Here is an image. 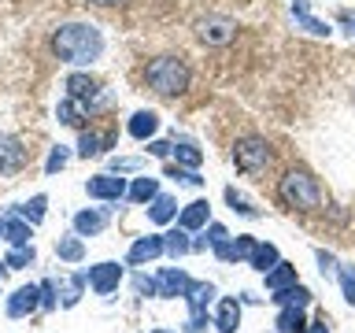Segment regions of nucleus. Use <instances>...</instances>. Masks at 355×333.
Returning a JSON list of instances; mask_svg holds the SVG:
<instances>
[{
  "instance_id": "nucleus-1",
  "label": "nucleus",
  "mask_w": 355,
  "mask_h": 333,
  "mask_svg": "<svg viewBox=\"0 0 355 333\" xmlns=\"http://www.w3.org/2000/svg\"><path fill=\"white\" fill-rule=\"evenodd\" d=\"M52 52L60 56L63 63L85 67V63L100 60V52H104V37H100V30L89 26V22H67V26L55 30Z\"/></svg>"
},
{
  "instance_id": "nucleus-2",
  "label": "nucleus",
  "mask_w": 355,
  "mask_h": 333,
  "mask_svg": "<svg viewBox=\"0 0 355 333\" xmlns=\"http://www.w3.org/2000/svg\"><path fill=\"white\" fill-rule=\"evenodd\" d=\"M144 82H148L159 96H182L189 89V67L178 56H159L144 67Z\"/></svg>"
},
{
  "instance_id": "nucleus-3",
  "label": "nucleus",
  "mask_w": 355,
  "mask_h": 333,
  "mask_svg": "<svg viewBox=\"0 0 355 333\" xmlns=\"http://www.w3.org/2000/svg\"><path fill=\"white\" fill-rule=\"evenodd\" d=\"M277 196H282V204L293 207V211H315L322 204V189L307 171H288L282 182H277Z\"/></svg>"
},
{
  "instance_id": "nucleus-4",
  "label": "nucleus",
  "mask_w": 355,
  "mask_h": 333,
  "mask_svg": "<svg viewBox=\"0 0 355 333\" xmlns=\"http://www.w3.org/2000/svg\"><path fill=\"white\" fill-rule=\"evenodd\" d=\"M270 144H266V137H241L237 144H233V163H237V171L244 174H259L266 163H270Z\"/></svg>"
},
{
  "instance_id": "nucleus-5",
  "label": "nucleus",
  "mask_w": 355,
  "mask_h": 333,
  "mask_svg": "<svg viewBox=\"0 0 355 333\" xmlns=\"http://www.w3.org/2000/svg\"><path fill=\"white\" fill-rule=\"evenodd\" d=\"M196 37L204 44H230L237 37V22L226 15H204V19H196Z\"/></svg>"
},
{
  "instance_id": "nucleus-6",
  "label": "nucleus",
  "mask_w": 355,
  "mask_h": 333,
  "mask_svg": "<svg viewBox=\"0 0 355 333\" xmlns=\"http://www.w3.org/2000/svg\"><path fill=\"white\" fill-rule=\"evenodd\" d=\"M89 285H93V293L100 296H107V293H115L119 282H122V266L119 263H96V266H89Z\"/></svg>"
},
{
  "instance_id": "nucleus-7",
  "label": "nucleus",
  "mask_w": 355,
  "mask_h": 333,
  "mask_svg": "<svg viewBox=\"0 0 355 333\" xmlns=\"http://www.w3.org/2000/svg\"><path fill=\"white\" fill-rule=\"evenodd\" d=\"M85 193L96 196V200H119V196H126L130 189L115 174H96V178H89V182H85Z\"/></svg>"
},
{
  "instance_id": "nucleus-8",
  "label": "nucleus",
  "mask_w": 355,
  "mask_h": 333,
  "mask_svg": "<svg viewBox=\"0 0 355 333\" xmlns=\"http://www.w3.org/2000/svg\"><path fill=\"white\" fill-rule=\"evenodd\" d=\"M22 163H26V148H22V141L11 137V133H0V174H15Z\"/></svg>"
},
{
  "instance_id": "nucleus-9",
  "label": "nucleus",
  "mask_w": 355,
  "mask_h": 333,
  "mask_svg": "<svg viewBox=\"0 0 355 333\" xmlns=\"http://www.w3.org/2000/svg\"><path fill=\"white\" fill-rule=\"evenodd\" d=\"M155 285H159V296L163 300H171V296H185L189 289H193V278H189L185 271L166 266V271H159V278H155Z\"/></svg>"
},
{
  "instance_id": "nucleus-10",
  "label": "nucleus",
  "mask_w": 355,
  "mask_h": 333,
  "mask_svg": "<svg viewBox=\"0 0 355 333\" xmlns=\"http://www.w3.org/2000/svg\"><path fill=\"white\" fill-rule=\"evenodd\" d=\"M163 252H166V241H163V237H155V233H152V237H141V241H133V248H130V255H126V259H130V266H144V263H152L155 255H163Z\"/></svg>"
},
{
  "instance_id": "nucleus-11",
  "label": "nucleus",
  "mask_w": 355,
  "mask_h": 333,
  "mask_svg": "<svg viewBox=\"0 0 355 333\" xmlns=\"http://www.w3.org/2000/svg\"><path fill=\"white\" fill-rule=\"evenodd\" d=\"M252 248H255V237H226L222 244H215V255L222 263H241V259H252Z\"/></svg>"
},
{
  "instance_id": "nucleus-12",
  "label": "nucleus",
  "mask_w": 355,
  "mask_h": 333,
  "mask_svg": "<svg viewBox=\"0 0 355 333\" xmlns=\"http://www.w3.org/2000/svg\"><path fill=\"white\" fill-rule=\"evenodd\" d=\"M33 307H41V289H37V285H22L19 293L8 300V315H11V318L30 315Z\"/></svg>"
},
{
  "instance_id": "nucleus-13",
  "label": "nucleus",
  "mask_w": 355,
  "mask_h": 333,
  "mask_svg": "<svg viewBox=\"0 0 355 333\" xmlns=\"http://www.w3.org/2000/svg\"><path fill=\"white\" fill-rule=\"evenodd\" d=\"M67 96L89 104V100L100 96V82H96V78H89V74H71V78H67Z\"/></svg>"
},
{
  "instance_id": "nucleus-14",
  "label": "nucleus",
  "mask_w": 355,
  "mask_h": 333,
  "mask_svg": "<svg viewBox=\"0 0 355 333\" xmlns=\"http://www.w3.org/2000/svg\"><path fill=\"white\" fill-rule=\"evenodd\" d=\"M207 215H211V204H207V200H193V204H189L182 215H178V226L193 233V230H200V226H207Z\"/></svg>"
},
{
  "instance_id": "nucleus-15",
  "label": "nucleus",
  "mask_w": 355,
  "mask_h": 333,
  "mask_svg": "<svg viewBox=\"0 0 355 333\" xmlns=\"http://www.w3.org/2000/svg\"><path fill=\"white\" fill-rule=\"evenodd\" d=\"M293 19L300 22V26H304V30H311V33H315V37H329V22H322V19H315V15H311V8H307V0H296V4H293Z\"/></svg>"
},
{
  "instance_id": "nucleus-16",
  "label": "nucleus",
  "mask_w": 355,
  "mask_h": 333,
  "mask_svg": "<svg viewBox=\"0 0 355 333\" xmlns=\"http://www.w3.org/2000/svg\"><path fill=\"white\" fill-rule=\"evenodd\" d=\"M104 226H107V215H104V211H78V215H74L78 237H96Z\"/></svg>"
},
{
  "instance_id": "nucleus-17",
  "label": "nucleus",
  "mask_w": 355,
  "mask_h": 333,
  "mask_svg": "<svg viewBox=\"0 0 355 333\" xmlns=\"http://www.w3.org/2000/svg\"><path fill=\"white\" fill-rule=\"evenodd\" d=\"M296 285V266L293 263H277L274 271H266V289L270 293H285V289Z\"/></svg>"
},
{
  "instance_id": "nucleus-18",
  "label": "nucleus",
  "mask_w": 355,
  "mask_h": 333,
  "mask_svg": "<svg viewBox=\"0 0 355 333\" xmlns=\"http://www.w3.org/2000/svg\"><path fill=\"white\" fill-rule=\"evenodd\" d=\"M130 137H137V141H148L155 130H159V115L155 111H137V115L130 119Z\"/></svg>"
},
{
  "instance_id": "nucleus-19",
  "label": "nucleus",
  "mask_w": 355,
  "mask_h": 333,
  "mask_svg": "<svg viewBox=\"0 0 355 333\" xmlns=\"http://www.w3.org/2000/svg\"><path fill=\"white\" fill-rule=\"evenodd\" d=\"M111 133H93V130H85L82 137H78V155H82V160H89V155H100L104 148H111Z\"/></svg>"
},
{
  "instance_id": "nucleus-20",
  "label": "nucleus",
  "mask_w": 355,
  "mask_h": 333,
  "mask_svg": "<svg viewBox=\"0 0 355 333\" xmlns=\"http://www.w3.org/2000/svg\"><path fill=\"white\" fill-rule=\"evenodd\" d=\"M277 263H282V259H277V248H274V244H270V241H255L248 266H255V271H263V274H266V271H274Z\"/></svg>"
},
{
  "instance_id": "nucleus-21",
  "label": "nucleus",
  "mask_w": 355,
  "mask_h": 333,
  "mask_svg": "<svg viewBox=\"0 0 355 333\" xmlns=\"http://www.w3.org/2000/svg\"><path fill=\"white\" fill-rule=\"evenodd\" d=\"M215 326H218V333H237V326H241V304L237 300H222Z\"/></svg>"
},
{
  "instance_id": "nucleus-22",
  "label": "nucleus",
  "mask_w": 355,
  "mask_h": 333,
  "mask_svg": "<svg viewBox=\"0 0 355 333\" xmlns=\"http://www.w3.org/2000/svg\"><path fill=\"white\" fill-rule=\"evenodd\" d=\"M311 322L304 318V307H282L277 315V333H307Z\"/></svg>"
},
{
  "instance_id": "nucleus-23",
  "label": "nucleus",
  "mask_w": 355,
  "mask_h": 333,
  "mask_svg": "<svg viewBox=\"0 0 355 333\" xmlns=\"http://www.w3.org/2000/svg\"><path fill=\"white\" fill-rule=\"evenodd\" d=\"M126 196L133 200V204H152V200L159 196V182L144 174V178H137V182L130 185V193H126Z\"/></svg>"
},
{
  "instance_id": "nucleus-24",
  "label": "nucleus",
  "mask_w": 355,
  "mask_h": 333,
  "mask_svg": "<svg viewBox=\"0 0 355 333\" xmlns=\"http://www.w3.org/2000/svg\"><path fill=\"white\" fill-rule=\"evenodd\" d=\"M185 296H189V311L196 315V311H207V304L215 300V285L211 282H193V289H189Z\"/></svg>"
},
{
  "instance_id": "nucleus-25",
  "label": "nucleus",
  "mask_w": 355,
  "mask_h": 333,
  "mask_svg": "<svg viewBox=\"0 0 355 333\" xmlns=\"http://www.w3.org/2000/svg\"><path fill=\"white\" fill-rule=\"evenodd\" d=\"M0 237H8L11 248H19V244L30 241V226L22 219H4V222H0Z\"/></svg>"
},
{
  "instance_id": "nucleus-26",
  "label": "nucleus",
  "mask_w": 355,
  "mask_h": 333,
  "mask_svg": "<svg viewBox=\"0 0 355 333\" xmlns=\"http://www.w3.org/2000/svg\"><path fill=\"white\" fill-rule=\"evenodd\" d=\"M148 219L152 222H171V219H178V200L174 196H155L152 204H148Z\"/></svg>"
},
{
  "instance_id": "nucleus-27",
  "label": "nucleus",
  "mask_w": 355,
  "mask_h": 333,
  "mask_svg": "<svg viewBox=\"0 0 355 333\" xmlns=\"http://www.w3.org/2000/svg\"><path fill=\"white\" fill-rule=\"evenodd\" d=\"M163 241H166V255H185V252H193V241H189V230H171V233H163Z\"/></svg>"
},
{
  "instance_id": "nucleus-28",
  "label": "nucleus",
  "mask_w": 355,
  "mask_h": 333,
  "mask_svg": "<svg viewBox=\"0 0 355 333\" xmlns=\"http://www.w3.org/2000/svg\"><path fill=\"white\" fill-rule=\"evenodd\" d=\"M274 304H282V307H307L311 304V293L304 285H293V289H285V293H274L270 296Z\"/></svg>"
},
{
  "instance_id": "nucleus-29",
  "label": "nucleus",
  "mask_w": 355,
  "mask_h": 333,
  "mask_svg": "<svg viewBox=\"0 0 355 333\" xmlns=\"http://www.w3.org/2000/svg\"><path fill=\"white\" fill-rule=\"evenodd\" d=\"M55 115H60L63 126H82V100L67 96L63 104H60V111H55Z\"/></svg>"
},
{
  "instance_id": "nucleus-30",
  "label": "nucleus",
  "mask_w": 355,
  "mask_h": 333,
  "mask_svg": "<svg viewBox=\"0 0 355 333\" xmlns=\"http://www.w3.org/2000/svg\"><path fill=\"white\" fill-rule=\"evenodd\" d=\"M55 252H60V259L78 263V259L85 255V244H82V237H63L60 244H55Z\"/></svg>"
},
{
  "instance_id": "nucleus-31",
  "label": "nucleus",
  "mask_w": 355,
  "mask_h": 333,
  "mask_svg": "<svg viewBox=\"0 0 355 333\" xmlns=\"http://www.w3.org/2000/svg\"><path fill=\"white\" fill-rule=\"evenodd\" d=\"M174 160L182 163V166H189V171H196L204 155H200V148H196V144H185V141H182V144H174Z\"/></svg>"
},
{
  "instance_id": "nucleus-32",
  "label": "nucleus",
  "mask_w": 355,
  "mask_h": 333,
  "mask_svg": "<svg viewBox=\"0 0 355 333\" xmlns=\"http://www.w3.org/2000/svg\"><path fill=\"white\" fill-rule=\"evenodd\" d=\"M226 204H230L233 211H237V215H244V219H255V215H259V207H252L248 200H244V196L237 193V189H226Z\"/></svg>"
},
{
  "instance_id": "nucleus-33",
  "label": "nucleus",
  "mask_w": 355,
  "mask_h": 333,
  "mask_svg": "<svg viewBox=\"0 0 355 333\" xmlns=\"http://www.w3.org/2000/svg\"><path fill=\"white\" fill-rule=\"evenodd\" d=\"M11 271H22L26 263H33V248H26V244H19V248H11L8 252V259H4Z\"/></svg>"
},
{
  "instance_id": "nucleus-34",
  "label": "nucleus",
  "mask_w": 355,
  "mask_h": 333,
  "mask_svg": "<svg viewBox=\"0 0 355 333\" xmlns=\"http://www.w3.org/2000/svg\"><path fill=\"white\" fill-rule=\"evenodd\" d=\"M19 215L26 219V222H33V226H37V222L44 219V196H33L30 204H22V211H19Z\"/></svg>"
},
{
  "instance_id": "nucleus-35",
  "label": "nucleus",
  "mask_w": 355,
  "mask_h": 333,
  "mask_svg": "<svg viewBox=\"0 0 355 333\" xmlns=\"http://www.w3.org/2000/svg\"><path fill=\"white\" fill-rule=\"evenodd\" d=\"M133 289H137V296H159V285H155V278H144V274L133 278Z\"/></svg>"
},
{
  "instance_id": "nucleus-36",
  "label": "nucleus",
  "mask_w": 355,
  "mask_h": 333,
  "mask_svg": "<svg viewBox=\"0 0 355 333\" xmlns=\"http://www.w3.org/2000/svg\"><path fill=\"white\" fill-rule=\"evenodd\" d=\"M171 178L174 182H182V185H200L204 178H200L196 171H189V166H171Z\"/></svg>"
},
{
  "instance_id": "nucleus-37",
  "label": "nucleus",
  "mask_w": 355,
  "mask_h": 333,
  "mask_svg": "<svg viewBox=\"0 0 355 333\" xmlns=\"http://www.w3.org/2000/svg\"><path fill=\"white\" fill-rule=\"evenodd\" d=\"M63 166H67V152H63V144H60V148H52L49 163H44V171H49V174H55V171H63Z\"/></svg>"
},
{
  "instance_id": "nucleus-38",
  "label": "nucleus",
  "mask_w": 355,
  "mask_h": 333,
  "mask_svg": "<svg viewBox=\"0 0 355 333\" xmlns=\"http://www.w3.org/2000/svg\"><path fill=\"white\" fill-rule=\"evenodd\" d=\"M89 282V278H71V285H67V296H63V304L67 307H74L78 304V293H82V285Z\"/></svg>"
},
{
  "instance_id": "nucleus-39",
  "label": "nucleus",
  "mask_w": 355,
  "mask_h": 333,
  "mask_svg": "<svg viewBox=\"0 0 355 333\" xmlns=\"http://www.w3.org/2000/svg\"><path fill=\"white\" fill-rule=\"evenodd\" d=\"M141 160H111V174H130V171H141Z\"/></svg>"
},
{
  "instance_id": "nucleus-40",
  "label": "nucleus",
  "mask_w": 355,
  "mask_h": 333,
  "mask_svg": "<svg viewBox=\"0 0 355 333\" xmlns=\"http://www.w3.org/2000/svg\"><path fill=\"white\" fill-rule=\"evenodd\" d=\"M340 289H344V300L355 304V274L352 271H340Z\"/></svg>"
},
{
  "instance_id": "nucleus-41",
  "label": "nucleus",
  "mask_w": 355,
  "mask_h": 333,
  "mask_svg": "<svg viewBox=\"0 0 355 333\" xmlns=\"http://www.w3.org/2000/svg\"><path fill=\"white\" fill-rule=\"evenodd\" d=\"M226 237H230L226 226H218V222H211V226H207V244H211V248H215V244H222Z\"/></svg>"
},
{
  "instance_id": "nucleus-42",
  "label": "nucleus",
  "mask_w": 355,
  "mask_h": 333,
  "mask_svg": "<svg viewBox=\"0 0 355 333\" xmlns=\"http://www.w3.org/2000/svg\"><path fill=\"white\" fill-rule=\"evenodd\" d=\"M148 152L163 160V155H171V152H174V144H166V141H152V144H148Z\"/></svg>"
},
{
  "instance_id": "nucleus-43",
  "label": "nucleus",
  "mask_w": 355,
  "mask_h": 333,
  "mask_svg": "<svg viewBox=\"0 0 355 333\" xmlns=\"http://www.w3.org/2000/svg\"><path fill=\"white\" fill-rule=\"evenodd\" d=\"M318 263H322V274H333V266H337L329 252H318Z\"/></svg>"
},
{
  "instance_id": "nucleus-44",
  "label": "nucleus",
  "mask_w": 355,
  "mask_h": 333,
  "mask_svg": "<svg viewBox=\"0 0 355 333\" xmlns=\"http://www.w3.org/2000/svg\"><path fill=\"white\" fill-rule=\"evenodd\" d=\"M340 22L348 26V33H355V11H340Z\"/></svg>"
},
{
  "instance_id": "nucleus-45",
  "label": "nucleus",
  "mask_w": 355,
  "mask_h": 333,
  "mask_svg": "<svg viewBox=\"0 0 355 333\" xmlns=\"http://www.w3.org/2000/svg\"><path fill=\"white\" fill-rule=\"evenodd\" d=\"M307 333H329V330L322 326V322H315V326H307Z\"/></svg>"
},
{
  "instance_id": "nucleus-46",
  "label": "nucleus",
  "mask_w": 355,
  "mask_h": 333,
  "mask_svg": "<svg viewBox=\"0 0 355 333\" xmlns=\"http://www.w3.org/2000/svg\"><path fill=\"white\" fill-rule=\"evenodd\" d=\"M93 4H122V0H93Z\"/></svg>"
},
{
  "instance_id": "nucleus-47",
  "label": "nucleus",
  "mask_w": 355,
  "mask_h": 333,
  "mask_svg": "<svg viewBox=\"0 0 355 333\" xmlns=\"http://www.w3.org/2000/svg\"><path fill=\"white\" fill-rule=\"evenodd\" d=\"M155 333H171V330H155Z\"/></svg>"
},
{
  "instance_id": "nucleus-48",
  "label": "nucleus",
  "mask_w": 355,
  "mask_h": 333,
  "mask_svg": "<svg viewBox=\"0 0 355 333\" xmlns=\"http://www.w3.org/2000/svg\"><path fill=\"white\" fill-rule=\"evenodd\" d=\"M0 266H8V263H0Z\"/></svg>"
}]
</instances>
